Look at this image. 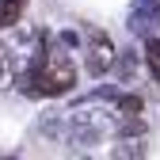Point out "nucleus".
<instances>
[{"label":"nucleus","instance_id":"obj_5","mask_svg":"<svg viewBox=\"0 0 160 160\" xmlns=\"http://www.w3.org/2000/svg\"><path fill=\"white\" fill-rule=\"evenodd\" d=\"M12 84V53L8 46H0V88H8Z\"/></svg>","mask_w":160,"mask_h":160},{"label":"nucleus","instance_id":"obj_1","mask_svg":"<svg viewBox=\"0 0 160 160\" xmlns=\"http://www.w3.org/2000/svg\"><path fill=\"white\" fill-rule=\"evenodd\" d=\"M72 84H76V69L69 61V53H61V50H50L42 57V65L19 80V88L31 95H65V92H72Z\"/></svg>","mask_w":160,"mask_h":160},{"label":"nucleus","instance_id":"obj_4","mask_svg":"<svg viewBox=\"0 0 160 160\" xmlns=\"http://www.w3.org/2000/svg\"><path fill=\"white\" fill-rule=\"evenodd\" d=\"M145 61H149L156 84H160V42H156V38H149V42H145Z\"/></svg>","mask_w":160,"mask_h":160},{"label":"nucleus","instance_id":"obj_2","mask_svg":"<svg viewBox=\"0 0 160 160\" xmlns=\"http://www.w3.org/2000/svg\"><path fill=\"white\" fill-rule=\"evenodd\" d=\"M114 61V46H111V38L103 31H88V72H107Z\"/></svg>","mask_w":160,"mask_h":160},{"label":"nucleus","instance_id":"obj_3","mask_svg":"<svg viewBox=\"0 0 160 160\" xmlns=\"http://www.w3.org/2000/svg\"><path fill=\"white\" fill-rule=\"evenodd\" d=\"M23 8H27V0H0V31L15 27L19 15H23Z\"/></svg>","mask_w":160,"mask_h":160}]
</instances>
